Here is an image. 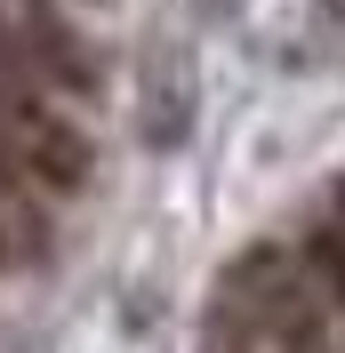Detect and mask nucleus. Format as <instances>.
Here are the masks:
<instances>
[{"label": "nucleus", "mask_w": 345, "mask_h": 353, "mask_svg": "<svg viewBox=\"0 0 345 353\" xmlns=\"http://www.w3.org/2000/svg\"><path fill=\"white\" fill-rule=\"evenodd\" d=\"M225 305H233L273 353H345L337 313L322 305V289H313L305 257H297V249H281V241H257L233 273H225Z\"/></svg>", "instance_id": "obj_1"}, {"label": "nucleus", "mask_w": 345, "mask_h": 353, "mask_svg": "<svg viewBox=\"0 0 345 353\" xmlns=\"http://www.w3.org/2000/svg\"><path fill=\"white\" fill-rule=\"evenodd\" d=\"M0 121H8V137H17V153H24V176H32V193H81L88 176H97V145H88V129L72 121L48 88L17 81V88H0Z\"/></svg>", "instance_id": "obj_2"}, {"label": "nucleus", "mask_w": 345, "mask_h": 353, "mask_svg": "<svg viewBox=\"0 0 345 353\" xmlns=\"http://www.w3.org/2000/svg\"><path fill=\"white\" fill-rule=\"evenodd\" d=\"M297 257H305V273H313V289H322V305L337 313V337H345V225L329 209L297 233Z\"/></svg>", "instance_id": "obj_3"}, {"label": "nucleus", "mask_w": 345, "mask_h": 353, "mask_svg": "<svg viewBox=\"0 0 345 353\" xmlns=\"http://www.w3.org/2000/svg\"><path fill=\"white\" fill-rule=\"evenodd\" d=\"M217 353H273V345H265V337L249 330V321H241L233 305H225V321H217Z\"/></svg>", "instance_id": "obj_4"}, {"label": "nucleus", "mask_w": 345, "mask_h": 353, "mask_svg": "<svg viewBox=\"0 0 345 353\" xmlns=\"http://www.w3.org/2000/svg\"><path fill=\"white\" fill-rule=\"evenodd\" d=\"M0 265H8V233H0Z\"/></svg>", "instance_id": "obj_5"}, {"label": "nucleus", "mask_w": 345, "mask_h": 353, "mask_svg": "<svg viewBox=\"0 0 345 353\" xmlns=\"http://www.w3.org/2000/svg\"><path fill=\"white\" fill-rule=\"evenodd\" d=\"M88 8H105V0H88Z\"/></svg>", "instance_id": "obj_6"}]
</instances>
